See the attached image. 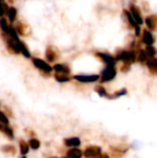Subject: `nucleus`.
I'll use <instances>...</instances> for the list:
<instances>
[{"label": "nucleus", "instance_id": "1", "mask_svg": "<svg viewBox=\"0 0 157 158\" xmlns=\"http://www.w3.org/2000/svg\"><path fill=\"white\" fill-rule=\"evenodd\" d=\"M99 75H100L99 81L101 83L109 82L113 81L117 76L116 65H105V67L101 70Z\"/></svg>", "mask_w": 157, "mask_h": 158}, {"label": "nucleus", "instance_id": "2", "mask_svg": "<svg viewBox=\"0 0 157 158\" xmlns=\"http://www.w3.org/2000/svg\"><path fill=\"white\" fill-rule=\"evenodd\" d=\"M31 60L33 66L38 70H40L43 75L49 76L53 72V67L48 62H46L45 60H43L40 57H35V56H31Z\"/></svg>", "mask_w": 157, "mask_h": 158}, {"label": "nucleus", "instance_id": "3", "mask_svg": "<svg viewBox=\"0 0 157 158\" xmlns=\"http://www.w3.org/2000/svg\"><path fill=\"white\" fill-rule=\"evenodd\" d=\"M115 58H116L117 62L118 61H122L123 63L131 65L132 63L137 61V53L135 51H133V50H130V51L123 50V51L118 52Z\"/></svg>", "mask_w": 157, "mask_h": 158}, {"label": "nucleus", "instance_id": "4", "mask_svg": "<svg viewBox=\"0 0 157 158\" xmlns=\"http://www.w3.org/2000/svg\"><path fill=\"white\" fill-rule=\"evenodd\" d=\"M2 39L5 42V45H6V48L8 53L12 54V55H19L20 54L19 48V45H18V41L19 39L16 41L13 38H11L10 36L5 34L3 32H2Z\"/></svg>", "mask_w": 157, "mask_h": 158}, {"label": "nucleus", "instance_id": "5", "mask_svg": "<svg viewBox=\"0 0 157 158\" xmlns=\"http://www.w3.org/2000/svg\"><path fill=\"white\" fill-rule=\"evenodd\" d=\"M44 57L45 61L50 63H56L60 58V52L57 50V48L54 45H47L45 52H44Z\"/></svg>", "mask_w": 157, "mask_h": 158}, {"label": "nucleus", "instance_id": "6", "mask_svg": "<svg viewBox=\"0 0 157 158\" xmlns=\"http://www.w3.org/2000/svg\"><path fill=\"white\" fill-rule=\"evenodd\" d=\"M72 79L81 83H93L99 81V74H77L72 76Z\"/></svg>", "mask_w": 157, "mask_h": 158}, {"label": "nucleus", "instance_id": "7", "mask_svg": "<svg viewBox=\"0 0 157 158\" xmlns=\"http://www.w3.org/2000/svg\"><path fill=\"white\" fill-rule=\"evenodd\" d=\"M94 56L100 59L105 65H116L117 61L115 56H113L112 55H110L109 53H105V52H101V51H96L94 53Z\"/></svg>", "mask_w": 157, "mask_h": 158}, {"label": "nucleus", "instance_id": "8", "mask_svg": "<svg viewBox=\"0 0 157 158\" xmlns=\"http://www.w3.org/2000/svg\"><path fill=\"white\" fill-rule=\"evenodd\" d=\"M101 155H102V149L101 147L96 145L88 146L82 153V156L85 158H98Z\"/></svg>", "mask_w": 157, "mask_h": 158}, {"label": "nucleus", "instance_id": "9", "mask_svg": "<svg viewBox=\"0 0 157 158\" xmlns=\"http://www.w3.org/2000/svg\"><path fill=\"white\" fill-rule=\"evenodd\" d=\"M130 14L132 15L134 20L136 21V23H137L138 25L141 26V25L143 24L144 20H143V19L142 12H141L139 6H135L134 4H130Z\"/></svg>", "mask_w": 157, "mask_h": 158}, {"label": "nucleus", "instance_id": "10", "mask_svg": "<svg viewBox=\"0 0 157 158\" xmlns=\"http://www.w3.org/2000/svg\"><path fill=\"white\" fill-rule=\"evenodd\" d=\"M15 22H16V24H15L14 28H15L17 33L19 34V35L20 36H27V35H29L31 30H30V28L28 27V25L24 21L18 20V21H15Z\"/></svg>", "mask_w": 157, "mask_h": 158}, {"label": "nucleus", "instance_id": "11", "mask_svg": "<svg viewBox=\"0 0 157 158\" xmlns=\"http://www.w3.org/2000/svg\"><path fill=\"white\" fill-rule=\"evenodd\" d=\"M53 70L55 73H61V74H66V75H70L71 74V69L68 65L64 64V63H56L53 66Z\"/></svg>", "mask_w": 157, "mask_h": 158}, {"label": "nucleus", "instance_id": "12", "mask_svg": "<svg viewBox=\"0 0 157 158\" xmlns=\"http://www.w3.org/2000/svg\"><path fill=\"white\" fill-rule=\"evenodd\" d=\"M5 16H6V18L8 19L10 23H14L17 19V17H18L17 8L14 6H8L6 10Z\"/></svg>", "mask_w": 157, "mask_h": 158}, {"label": "nucleus", "instance_id": "13", "mask_svg": "<svg viewBox=\"0 0 157 158\" xmlns=\"http://www.w3.org/2000/svg\"><path fill=\"white\" fill-rule=\"evenodd\" d=\"M145 24L150 31H155L157 28V16L151 15L145 19Z\"/></svg>", "mask_w": 157, "mask_h": 158}, {"label": "nucleus", "instance_id": "14", "mask_svg": "<svg viewBox=\"0 0 157 158\" xmlns=\"http://www.w3.org/2000/svg\"><path fill=\"white\" fill-rule=\"evenodd\" d=\"M18 45H19L20 54H21L24 57H26V58H31V52H30L28 46L26 45V44H25L23 41H21V40L19 39V40L18 41Z\"/></svg>", "mask_w": 157, "mask_h": 158}, {"label": "nucleus", "instance_id": "15", "mask_svg": "<svg viewBox=\"0 0 157 158\" xmlns=\"http://www.w3.org/2000/svg\"><path fill=\"white\" fill-rule=\"evenodd\" d=\"M143 42L146 45H153L155 43V37L152 34V32L148 30H144L143 31Z\"/></svg>", "mask_w": 157, "mask_h": 158}, {"label": "nucleus", "instance_id": "16", "mask_svg": "<svg viewBox=\"0 0 157 158\" xmlns=\"http://www.w3.org/2000/svg\"><path fill=\"white\" fill-rule=\"evenodd\" d=\"M54 78L57 82H60V83L69 82L72 80V76L66 75V74H61V73H54Z\"/></svg>", "mask_w": 157, "mask_h": 158}, {"label": "nucleus", "instance_id": "17", "mask_svg": "<svg viewBox=\"0 0 157 158\" xmlns=\"http://www.w3.org/2000/svg\"><path fill=\"white\" fill-rule=\"evenodd\" d=\"M64 143L66 146L68 147H78L81 145V140L78 137H72V138L65 139Z\"/></svg>", "mask_w": 157, "mask_h": 158}, {"label": "nucleus", "instance_id": "18", "mask_svg": "<svg viewBox=\"0 0 157 158\" xmlns=\"http://www.w3.org/2000/svg\"><path fill=\"white\" fill-rule=\"evenodd\" d=\"M1 151L2 153L9 156H14L16 155V147L13 146V145H10V144H6V145H4L1 147Z\"/></svg>", "mask_w": 157, "mask_h": 158}, {"label": "nucleus", "instance_id": "19", "mask_svg": "<svg viewBox=\"0 0 157 158\" xmlns=\"http://www.w3.org/2000/svg\"><path fill=\"white\" fill-rule=\"evenodd\" d=\"M10 25L11 24L8 23V20H7L6 18H5V17L0 18V30H1V31L3 33H5V34H7L8 33Z\"/></svg>", "mask_w": 157, "mask_h": 158}, {"label": "nucleus", "instance_id": "20", "mask_svg": "<svg viewBox=\"0 0 157 158\" xmlns=\"http://www.w3.org/2000/svg\"><path fill=\"white\" fill-rule=\"evenodd\" d=\"M67 157L68 158H81L82 157V151L74 147L68 151L67 153Z\"/></svg>", "mask_w": 157, "mask_h": 158}, {"label": "nucleus", "instance_id": "21", "mask_svg": "<svg viewBox=\"0 0 157 158\" xmlns=\"http://www.w3.org/2000/svg\"><path fill=\"white\" fill-rule=\"evenodd\" d=\"M146 65L152 72L157 73V58L155 57H148L146 61Z\"/></svg>", "mask_w": 157, "mask_h": 158}, {"label": "nucleus", "instance_id": "22", "mask_svg": "<svg viewBox=\"0 0 157 158\" xmlns=\"http://www.w3.org/2000/svg\"><path fill=\"white\" fill-rule=\"evenodd\" d=\"M94 91L101 96V97H106L108 98L109 96V94L107 93L106 89L103 86V85H96L94 87Z\"/></svg>", "mask_w": 157, "mask_h": 158}, {"label": "nucleus", "instance_id": "23", "mask_svg": "<svg viewBox=\"0 0 157 158\" xmlns=\"http://www.w3.org/2000/svg\"><path fill=\"white\" fill-rule=\"evenodd\" d=\"M123 13H124V16L126 17V19H127V20H128V22L130 23V26H132L133 28H135L138 24L136 23V21L134 20V19H133V17H132V15L130 14V10H127V9H124V11H123Z\"/></svg>", "mask_w": 157, "mask_h": 158}, {"label": "nucleus", "instance_id": "24", "mask_svg": "<svg viewBox=\"0 0 157 158\" xmlns=\"http://www.w3.org/2000/svg\"><path fill=\"white\" fill-rule=\"evenodd\" d=\"M29 148H30L29 143H26L25 141H23V140H20V141H19V150H20V154H21L22 156L27 155V154L29 153Z\"/></svg>", "mask_w": 157, "mask_h": 158}, {"label": "nucleus", "instance_id": "25", "mask_svg": "<svg viewBox=\"0 0 157 158\" xmlns=\"http://www.w3.org/2000/svg\"><path fill=\"white\" fill-rule=\"evenodd\" d=\"M1 131L6 134L7 137H9L10 139H13L14 137V133H13V131L10 127H8V125H3L2 126V129H1Z\"/></svg>", "mask_w": 157, "mask_h": 158}, {"label": "nucleus", "instance_id": "26", "mask_svg": "<svg viewBox=\"0 0 157 158\" xmlns=\"http://www.w3.org/2000/svg\"><path fill=\"white\" fill-rule=\"evenodd\" d=\"M29 146L32 149V150H37L40 148L41 146V143L39 140L35 139V138H32V139H30L29 141Z\"/></svg>", "mask_w": 157, "mask_h": 158}, {"label": "nucleus", "instance_id": "27", "mask_svg": "<svg viewBox=\"0 0 157 158\" xmlns=\"http://www.w3.org/2000/svg\"><path fill=\"white\" fill-rule=\"evenodd\" d=\"M128 94V91H127V89H125V88H123V89H121V90H119V91H118V92H116L114 94H109V96H108V98L109 99H114V98H118V97H120V96H123V95H126Z\"/></svg>", "mask_w": 157, "mask_h": 158}, {"label": "nucleus", "instance_id": "28", "mask_svg": "<svg viewBox=\"0 0 157 158\" xmlns=\"http://www.w3.org/2000/svg\"><path fill=\"white\" fill-rule=\"evenodd\" d=\"M145 53L147 54L148 57H155L156 55V49L153 46V45H147L145 48Z\"/></svg>", "mask_w": 157, "mask_h": 158}, {"label": "nucleus", "instance_id": "29", "mask_svg": "<svg viewBox=\"0 0 157 158\" xmlns=\"http://www.w3.org/2000/svg\"><path fill=\"white\" fill-rule=\"evenodd\" d=\"M147 59H148V56L145 53V51L144 50H140V52H138V55H137V60L143 63V62H146Z\"/></svg>", "mask_w": 157, "mask_h": 158}, {"label": "nucleus", "instance_id": "30", "mask_svg": "<svg viewBox=\"0 0 157 158\" xmlns=\"http://www.w3.org/2000/svg\"><path fill=\"white\" fill-rule=\"evenodd\" d=\"M7 6H8V5L6 2H3L0 0V18L5 17V13H6Z\"/></svg>", "mask_w": 157, "mask_h": 158}, {"label": "nucleus", "instance_id": "31", "mask_svg": "<svg viewBox=\"0 0 157 158\" xmlns=\"http://www.w3.org/2000/svg\"><path fill=\"white\" fill-rule=\"evenodd\" d=\"M8 118H7V117H6V115L4 113V112H2V111H0V124H3V125H8Z\"/></svg>", "mask_w": 157, "mask_h": 158}, {"label": "nucleus", "instance_id": "32", "mask_svg": "<svg viewBox=\"0 0 157 158\" xmlns=\"http://www.w3.org/2000/svg\"><path fill=\"white\" fill-rule=\"evenodd\" d=\"M130 69V64H126L123 63V66L121 67V71L122 72H127Z\"/></svg>", "mask_w": 157, "mask_h": 158}, {"label": "nucleus", "instance_id": "33", "mask_svg": "<svg viewBox=\"0 0 157 158\" xmlns=\"http://www.w3.org/2000/svg\"><path fill=\"white\" fill-rule=\"evenodd\" d=\"M134 30H135V35H136L137 37H139V36L141 35V26H140V25H137V26L134 28Z\"/></svg>", "mask_w": 157, "mask_h": 158}, {"label": "nucleus", "instance_id": "34", "mask_svg": "<svg viewBox=\"0 0 157 158\" xmlns=\"http://www.w3.org/2000/svg\"><path fill=\"white\" fill-rule=\"evenodd\" d=\"M98 158H110L109 156H108V155H106V154H102Z\"/></svg>", "mask_w": 157, "mask_h": 158}, {"label": "nucleus", "instance_id": "35", "mask_svg": "<svg viewBox=\"0 0 157 158\" xmlns=\"http://www.w3.org/2000/svg\"><path fill=\"white\" fill-rule=\"evenodd\" d=\"M1 1H3V2H5V1H6V0H1Z\"/></svg>", "mask_w": 157, "mask_h": 158}, {"label": "nucleus", "instance_id": "36", "mask_svg": "<svg viewBox=\"0 0 157 158\" xmlns=\"http://www.w3.org/2000/svg\"><path fill=\"white\" fill-rule=\"evenodd\" d=\"M21 158H26V157H25V156H23V157H21Z\"/></svg>", "mask_w": 157, "mask_h": 158}, {"label": "nucleus", "instance_id": "37", "mask_svg": "<svg viewBox=\"0 0 157 158\" xmlns=\"http://www.w3.org/2000/svg\"><path fill=\"white\" fill-rule=\"evenodd\" d=\"M62 158H68V157H62Z\"/></svg>", "mask_w": 157, "mask_h": 158}, {"label": "nucleus", "instance_id": "38", "mask_svg": "<svg viewBox=\"0 0 157 158\" xmlns=\"http://www.w3.org/2000/svg\"><path fill=\"white\" fill-rule=\"evenodd\" d=\"M53 158H56V157H53Z\"/></svg>", "mask_w": 157, "mask_h": 158}]
</instances>
